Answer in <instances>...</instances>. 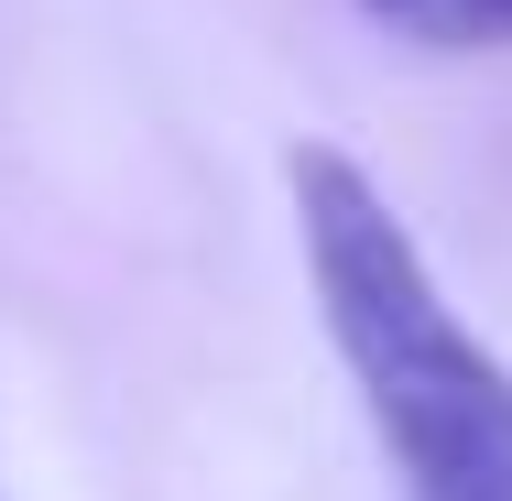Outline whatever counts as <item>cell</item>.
I'll return each mask as SVG.
<instances>
[{
    "label": "cell",
    "mask_w": 512,
    "mask_h": 501,
    "mask_svg": "<svg viewBox=\"0 0 512 501\" xmlns=\"http://www.w3.org/2000/svg\"><path fill=\"white\" fill-rule=\"evenodd\" d=\"M295 229H306L327 338L371 403V436H382L404 501H512V371L436 295L393 197L349 153L306 142L295 153Z\"/></svg>",
    "instance_id": "6da1fadb"
},
{
    "label": "cell",
    "mask_w": 512,
    "mask_h": 501,
    "mask_svg": "<svg viewBox=\"0 0 512 501\" xmlns=\"http://www.w3.org/2000/svg\"><path fill=\"white\" fill-rule=\"evenodd\" d=\"M393 22L436 33V44H512V0H404Z\"/></svg>",
    "instance_id": "7a4b0ae2"
},
{
    "label": "cell",
    "mask_w": 512,
    "mask_h": 501,
    "mask_svg": "<svg viewBox=\"0 0 512 501\" xmlns=\"http://www.w3.org/2000/svg\"><path fill=\"white\" fill-rule=\"evenodd\" d=\"M382 11H404V0H382Z\"/></svg>",
    "instance_id": "3957f363"
}]
</instances>
